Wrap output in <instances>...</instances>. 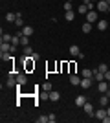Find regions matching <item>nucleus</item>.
Returning <instances> with one entry per match:
<instances>
[{
  "instance_id": "obj_1",
  "label": "nucleus",
  "mask_w": 110,
  "mask_h": 123,
  "mask_svg": "<svg viewBox=\"0 0 110 123\" xmlns=\"http://www.w3.org/2000/svg\"><path fill=\"white\" fill-rule=\"evenodd\" d=\"M92 83H94V79H92V77H83V79H81V85H79V86H81V88H84V90H88V88H92Z\"/></svg>"
},
{
  "instance_id": "obj_2",
  "label": "nucleus",
  "mask_w": 110,
  "mask_h": 123,
  "mask_svg": "<svg viewBox=\"0 0 110 123\" xmlns=\"http://www.w3.org/2000/svg\"><path fill=\"white\" fill-rule=\"evenodd\" d=\"M99 20V17H97V11H88L86 13V22H90V24H94V22Z\"/></svg>"
},
{
  "instance_id": "obj_3",
  "label": "nucleus",
  "mask_w": 110,
  "mask_h": 123,
  "mask_svg": "<svg viewBox=\"0 0 110 123\" xmlns=\"http://www.w3.org/2000/svg\"><path fill=\"white\" fill-rule=\"evenodd\" d=\"M108 6H110V4L106 2V0H99L95 7H97V11H101V13H106V11H108Z\"/></svg>"
},
{
  "instance_id": "obj_4",
  "label": "nucleus",
  "mask_w": 110,
  "mask_h": 123,
  "mask_svg": "<svg viewBox=\"0 0 110 123\" xmlns=\"http://www.w3.org/2000/svg\"><path fill=\"white\" fill-rule=\"evenodd\" d=\"M83 110H84V112H86V114H88V116H92V118H94V116H95L94 105H92V103H88V101L84 103V107H83Z\"/></svg>"
},
{
  "instance_id": "obj_5",
  "label": "nucleus",
  "mask_w": 110,
  "mask_h": 123,
  "mask_svg": "<svg viewBox=\"0 0 110 123\" xmlns=\"http://www.w3.org/2000/svg\"><path fill=\"white\" fill-rule=\"evenodd\" d=\"M92 72H94V81H95V83L105 81V74H101L99 70H97V68H95V70H92Z\"/></svg>"
},
{
  "instance_id": "obj_6",
  "label": "nucleus",
  "mask_w": 110,
  "mask_h": 123,
  "mask_svg": "<svg viewBox=\"0 0 110 123\" xmlns=\"http://www.w3.org/2000/svg\"><path fill=\"white\" fill-rule=\"evenodd\" d=\"M105 116H108V114H106V108L101 107L99 110H95V116H94V118H97V119H101V121H103V118H105Z\"/></svg>"
},
{
  "instance_id": "obj_7",
  "label": "nucleus",
  "mask_w": 110,
  "mask_h": 123,
  "mask_svg": "<svg viewBox=\"0 0 110 123\" xmlns=\"http://www.w3.org/2000/svg\"><path fill=\"white\" fill-rule=\"evenodd\" d=\"M97 90H99L101 94H106V90H108V81H101V83H97Z\"/></svg>"
},
{
  "instance_id": "obj_8",
  "label": "nucleus",
  "mask_w": 110,
  "mask_h": 123,
  "mask_svg": "<svg viewBox=\"0 0 110 123\" xmlns=\"http://www.w3.org/2000/svg\"><path fill=\"white\" fill-rule=\"evenodd\" d=\"M0 59L2 61H11V59H15L11 51H0Z\"/></svg>"
},
{
  "instance_id": "obj_9",
  "label": "nucleus",
  "mask_w": 110,
  "mask_h": 123,
  "mask_svg": "<svg viewBox=\"0 0 110 123\" xmlns=\"http://www.w3.org/2000/svg\"><path fill=\"white\" fill-rule=\"evenodd\" d=\"M70 83H72L73 86H79V85H81V77L75 75V74H72V75H70Z\"/></svg>"
},
{
  "instance_id": "obj_10",
  "label": "nucleus",
  "mask_w": 110,
  "mask_h": 123,
  "mask_svg": "<svg viewBox=\"0 0 110 123\" xmlns=\"http://www.w3.org/2000/svg\"><path fill=\"white\" fill-rule=\"evenodd\" d=\"M88 101V99H86V96H77V98H75V105H77V107H84V103Z\"/></svg>"
},
{
  "instance_id": "obj_11",
  "label": "nucleus",
  "mask_w": 110,
  "mask_h": 123,
  "mask_svg": "<svg viewBox=\"0 0 110 123\" xmlns=\"http://www.w3.org/2000/svg\"><path fill=\"white\" fill-rule=\"evenodd\" d=\"M17 81H18V85H26L28 83V75L26 74H17Z\"/></svg>"
},
{
  "instance_id": "obj_12",
  "label": "nucleus",
  "mask_w": 110,
  "mask_h": 123,
  "mask_svg": "<svg viewBox=\"0 0 110 123\" xmlns=\"http://www.w3.org/2000/svg\"><path fill=\"white\" fill-rule=\"evenodd\" d=\"M48 98H50V101H59V98H61V94L55 92V90H50V94H48Z\"/></svg>"
},
{
  "instance_id": "obj_13",
  "label": "nucleus",
  "mask_w": 110,
  "mask_h": 123,
  "mask_svg": "<svg viewBox=\"0 0 110 123\" xmlns=\"http://www.w3.org/2000/svg\"><path fill=\"white\" fill-rule=\"evenodd\" d=\"M64 18H66V20H68V22H72L73 20V18H75V11H64Z\"/></svg>"
},
{
  "instance_id": "obj_14",
  "label": "nucleus",
  "mask_w": 110,
  "mask_h": 123,
  "mask_svg": "<svg viewBox=\"0 0 110 123\" xmlns=\"http://www.w3.org/2000/svg\"><path fill=\"white\" fill-rule=\"evenodd\" d=\"M22 33H24L26 37H31L33 35V28L31 26H24V28H22Z\"/></svg>"
},
{
  "instance_id": "obj_15",
  "label": "nucleus",
  "mask_w": 110,
  "mask_h": 123,
  "mask_svg": "<svg viewBox=\"0 0 110 123\" xmlns=\"http://www.w3.org/2000/svg\"><path fill=\"white\" fill-rule=\"evenodd\" d=\"M106 28H108V22H106V20H97V30L105 31Z\"/></svg>"
},
{
  "instance_id": "obj_16",
  "label": "nucleus",
  "mask_w": 110,
  "mask_h": 123,
  "mask_svg": "<svg viewBox=\"0 0 110 123\" xmlns=\"http://www.w3.org/2000/svg\"><path fill=\"white\" fill-rule=\"evenodd\" d=\"M81 77H92V79H94V72H92L90 68H84L83 72H81Z\"/></svg>"
},
{
  "instance_id": "obj_17",
  "label": "nucleus",
  "mask_w": 110,
  "mask_h": 123,
  "mask_svg": "<svg viewBox=\"0 0 110 123\" xmlns=\"http://www.w3.org/2000/svg\"><path fill=\"white\" fill-rule=\"evenodd\" d=\"M15 24H17V28H18V30H20V28H24V20H22V15H20V13L17 15V20H15Z\"/></svg>"
},
{
  "instance_id": "obj_18",
  "label": "nucleus",
  "mask_w": 110,
  "mask_h": 123,
  "mask_svg": "<svg viewBox=\"0 0 110 123\" xmlns=\"http://www.w3.org/2000/svg\"><path fill=\"white\" fill-rule=\"evenodd\" d=\"M81 53V50H79L77 44H73V46H70V55H79Z\"/></svg>"
},
{
  "instance_id": "obj_19",
  "label": "nucleus",
  "mask_w": 110,
  "mask_h": 123,
  "mask_svg": "<svg viewBox=\"0 0 110 123\" xmlns=\"http://www.w3.org/2000/svg\"><path fill=\"white\" fill-rule=\"evenodd\" d=\"M99 105H101V107H108V96H106V94H103V98H101L99 99Z\"/></svg>"
},
{
  "instance_id": "obj_20",
  "label": "nucleus",
  "mask_w": 110,
  "mask_h": 123,
  "mask_svg": "<svg viewBox=\"0 0 110 123\" xmlns=\"http://www.w3.org/2000/svg\"><path fill=\"white\" fill-rule=\"evenodd\" d=\"M7 86H17L18 81H17V77H7V83H6Z\"/></svg>"
},
{
  "instance_id": "obj_21",
  "label": "nucleus",
  "mask_w": 110,
  "mask_h": 123,
  "mask_svg": "<svg viewBox=\"0 0 110 123\" xmlns=\"http://www.w3.org/2000/svg\"><path fill=\"white\" fill-rule=\"evenodd\" d=\"M6 20L7 22H15L17 20V13H6Z\"/></svg>"
},
{
  "instance_id": "obj_22",
  "label": "nucleus",
  "mask_w": 110,
  "mask_h": 123,
  "mask_svg": "<svg viewBox=\"0 0 110 123\" xmlns=\"http://www.w3.org/2000/svg\"><path fill=\"white\" fill-rule=\"evenodd\" d=\"M11 50V44H7V42H2L0 41V51H9Z\"/></svg>"
},
{
  "instance_id": "obj_23",
  "label": "nucleus",
  "mask_w": 110,
  "mask_h": 123,
  "mask_svg": "<svg viewBox=\"0 0 110 123\" xmlns=\"http://www.w3.org/2000/svg\"><path fill=\"white\" fill-rule=\"evenodd\" d=\"M81 30H83V33H90V31H92V24H90V22H84Z\"/></svg>"
},
{
  "instance_id": "obj_24",
  "label": "nucleus",
  "mask_w": 110,
  "mask_h": 123,
  "mask_svg": "<svg viewBox=\"0 0 110 123\" xmlns=\"http://www.w3.org/2000/svg\"><path fill=\"white\" fill-rule=\"evenodd\" d=\"M77 11L81 13V15H86V13H88V7H86V4H81V6L77 7Z\"/></svg>"
},
{
  "instance_id": "obj_25",
  "label": "nucleus",
  "mask_w": 110,
  "mask_h": 123,
  "mask_svg": "<svg viewBox=\"0 0 110 123\" xmlns=\"http://www.w3.org/2000/svg\"><path fill=\"white\" fill-rule=\"evenodd\" d=\"M11 39H13V37H11L9 33H4V31H2V39H0L2 42H11Z\"/></svg>"
},
{
  "instance_id": "obj_26",
  "label": "nucleus",
  "mask_w": 110,
  "mask_h": 123,
  "mask_svg": "<svg viewBox=\"0 0 110 123\" xmlns=\"http://www.w3.org/2000/svg\"><path fill=\"white\" fill-rule=\"evenodd\" d=\"M42 90H44V92H50V90H52V83H50V81H46V83H44V85H42Z\"/></svg>"
},
{
  "instance_id": "obj_27",
  "label": "nucleus",
  "mask_w": 110,
  "mask_h": 123,
  "mask_svg": "<svg viewBox=\"0 0 110 123\" xmlns=\"http://www.w3.org/2000/svg\"><path fill=\"white\" fill-rule=\"evenodd\" d=\"M20 44H22V46H28V44H29V37L22 35V37H20Z\"/></svg>"
},
{
  "instance_id": "obj_28",
  "label": "nucleus",
  "mask_w": 110,
  "mask_h": 123,
  "mask_svg": "<svg viewBox=\"0 0 110 123\" xmlns=\"http://www.w3.org/2000/svg\"><path fill=\"white\" fill-rule=\"evenodd\" d=\"M97 70H99L101 74H106V72H108V66H106V64H99V66H97Z\"/></svg>"
},
{
  "instance_id": "obj_29",
  "label": "nucleus",
  "mask_w": 110,
  "mask_h": 123,
  "mask_svg": "<svg viewBox=\"0 0 110 123\" xmlns=\"http://www.w3.org/2000/svg\"><path fill=\"white\" fill-rule=\"evenodd\" d=\"M33 53V50H31V46L28 44V46H24V55H31Z\"/></svg>"
},
{
  "instance_id": "obj_30",
  "label": "nucleus",
  "mask_w": 110,
  "mask_h": 123,
  "mask_svg": "<svg viewBox=\"0 0 110 123\" xmlns=\"http://www.w3.org/2000/svg\"><path fill=\"white\" fill-rule=\"evenodd\" d=\"M37 121L39 123H48L50 119H48V116H41V118H37Z\"/></svg>"
},
{
  "instance_id": "obj_31",
  "label": "nucleus",
  "mask_w": 110,
  "mask_h": 123,
  "mask_svg": "<svg viewBox=\"0 0 110 123\" xmlns=\"http://www.w3.org/2000/svg\"><path fill=\"white\" fill-rule=\"evenodd\" d=\"M64 11H72V2H64Z\"/></svg>"
},
{
  "instance_id": "obj_32",
  "label": "nucleus",
  "mask_w": 110,
  "mask_h": 123,
  "mask_svg": "<svg viewBox=\"0 0 110 123\" xmlns=\"http://www.w3.org/2000/svg\"><path fill=\"white\" fill-rule=\"evenodd\" d=\"M48 119H50V123H53L57 119V116H55V114H48Z\"/></svg>"
},
{
  "instance_id": "obj_33",
  "label": "nucleus",
  "mask_w": 110,
  "mask_h": 123,
  "mask_svg": "<svg viewBox=\"0 0 110 123\" xmlns=\"http://www.w3.org/2000/svg\"><path fill=\"white\" fill-rule=\"evenodd\" d=\"M31 59H33V61H37V59H41V55H39L37 51H33V53H31Z\"/></svg>"
},
{
  "instance_id": "obj_34",
  "label": "nucleus",
  "mask_w": 110,
  "mask_h": 123,
  "mask_svg": "<svg viewBox=\"0 0 110 123\" xmlns=\"http://www.w3.org/2000/svg\"><path fill=\"white\" fill-rule=\"evenodd\" d=\"M105 81H110V70H108V72L105 74Z\"/></svg>"
},
{
  "instance_id": "obj_35",
  "label": "nucleus",
  "mask_w": 110,
  "mask_h": 123,
  "mask_svg": "<svg viewBox=\"0 0 110 123\" xmlns=\"http://www.w3.org/2000/svg\"><path fill=\"white\" fill-rule=\"evenodd\" d=\"M106 114H108V116H110V107H106Z\"/></svg>"
},
{
  "instance_id": "obj_36",
  "label": "nucleus",
  "mask_w": 110,
  "mask_h": 123,
  "mask_svg": "<svg viewBox=\"0 0 110 123\" xmlns=\"http://www.w3.org/2000/svg\"><path fill=\"white\" fill-rule=\"evenodd\" d=\"M92 2H99V0H92Z\"/></svg>"
},
{
  "instance_id": "obj_37",
  "label": "nucleus",
  "mask_w": 110,
  "mask_h": 123,
  "mask_svg": "<svg viewBox=\"0 0 110 123\" xmlns=\"http://www.w3.org/2000/svg\"><path fill=\"white\" fill-rule=\"evenodd\" d=\"M66 2H73V0H66Z\"/></svg>"
},
{
  "instance_id": "obj_38",
  "label": "nucleus",
  "mask_w": 110,
  "mask_h": 123,
  "mask_svg": "<svg viewBox=\"0 0 110 123\" xmlns=\"http://www.w3.org/2000/svg\"><path fill=\"white\" fill-rule=\"evenodd\" d=\"M108 13H110V6H108Z\"/></svg>"
},
{
  "instance_id": "obj_39",
  "label": "nucleus",
  "mask_w": 110,
  "mask_h": 123,
  "mask_svg": "<svg viewBox=\"0 0 110 123\" xmlns=\"http://www.w3.org/2000/svg\"><path fill=\"white\" fill-rule=\"evenodd\" d=\"M108 88H110V81H108Z\"/></svg>"
},
{
  "instance_id": "obj_40",
  "label": "nucleus",
  "mask_w": 110,
  "mask_h": 123,
  "mask_svg": "<svg viewBox=\"0 0 110 123\" xmlns=\"http://www.w3.org/2000/svg\"><path fill=\"white\" fill-rule=\"evenodd\" d=\"M106 2H108V4H110V0H106Z\"/></svg>"
}]
</instances>
